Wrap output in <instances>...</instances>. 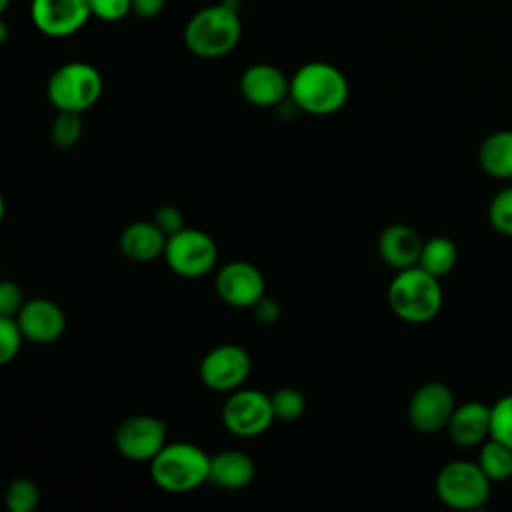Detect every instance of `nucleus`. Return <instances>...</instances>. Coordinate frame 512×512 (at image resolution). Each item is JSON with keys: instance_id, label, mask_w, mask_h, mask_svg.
Here are the masks:
<instances>
[{"instance_id": "f257e3e1", "label": "nucleus", "mask_w": 512, "mask_h": 512, "mask_svg": "<svg viewBox=\"0 0 512 512\" xmlns=\"http://www.w3.org/2000/svg\"><path fill=\"white\" fill-rule=\"evenodd\" d=\"M350 94V86L340 68L328 62H306L290 78L292 104L312 116L338 112Z\"/></svg>"}, {"instance_id": "f03ea898", "label": "nucleus", "mask_w": 512, "mask_h": 512, "mask_svg": "<svg viewBox=\"0 0 512 512\" xmlns=\"http://www.w3.org/2000/svg\"><path fill=\"white\" fill-rule=\"evenodd\" d=\"M242 36V20L228 2L210 4L190 16L184 26V44L198 58H222L230 54Z\"/></svg>"}, {"instance_id": "7ed1b4c3", "label": "nucleus", "mask_w": 512, "mask_h": 512, "mask_svg": "<svg viewBox=\"0 0 512 512\" xmlns=\"http://www.w3.org/2000/svg\"><path fill=\"white\" fill-rule=\"evenodd\" d=\"M210 458L192 442H166L150 460V478L172 494H184L210 480Z\"/></svg>"}, {"instance_id": "20e7f679", "label": "nucleus", "mask_w": 512, "mask_h": 512, "mask_svg": "<svg viewBox=\"0 0 512 512\" xmlns=\"http://www.w3.org/2000/svg\"><path fill=\"white\" fill-rule=\"evenodd\" d=\"M388 304L404 322H430L442 308L440 278L420 266L398 270L388 286Z\"/></svg>"}, {"instance_id": "39448f33", "label": "nucleus", "mask_w": 512, "mask_h": 512, "mask_svg": "<svg viewBox=\"0 0 512 512\" xmlns=\"http://www.w3.org/2000/svg\"><path fill=\"white\" fill-rule=\"evenodd\" d=\"M102 88V74L96 66L88 62H66L50 74L46 94L56 110L82 114L98 102Z\"/></svg>"}, {"instance_id": "423d86ee", "label": "nucleus", "mask_w": 512, "mask_h": 512, "mask_svg": "<svg viewBox=\"0 0 512 512\" xmlns=\"http://www.w3.org/2000/svg\"><path fill=\"white\" fill-rule=\"evenodd\" d=\"M490 484L478 462L452 460L436 476V494L454 510H476L488 502Z\"/></svg>"}, {"instance_id": "0eeeda50", "label": "nucleus", "mask_w": 512, "mask_h": 512, "mask_svg": "<svg viewBox=\"0 0 512 512\" xmlns=\"http://www.w3.org/2000/svg\"><path fill=\"white\" fill-rule=\"evenodd\" d=\"M162 256L176 276L202 278L214 270L218 246L208 232L184 226L168 236Z\"/></svg>"}, {"instance_id": "6e6552de", "label": "nucleus", "mask_w": 512, "mask_h": 512, "mask_svg": "<svg viewBox=\"0 0 512 512\" xmlns=\"http://www.w3.org/2000/svg\"><path fill=\"white\" fill-rule=\"evenodd\" d=\"M270 396L256 388H238L228 392L222 406V424L238 438H256L274 422Z\"/></svg>"}, {"instance_id": "1a4fd4ad", "label": "nucleus", "mask_w": 512, "mask_h": 512, "mask_svg": "<svg viewBox=\"0 0 512 512\" xmlns=\"http://www.w3.org/2000/svg\"><path fill=\"white\" fill-rule=\"evenodd\" d=\"M252 370L250 354L238 344H220L200 362V380L214 392H234L244 386Z\"/></svg>"}, {"instance_id": "9d476101", "label": "nucleus", "mask_w": 512, "mask_h": 512, "mask_svg": "<svg viewBox=\"0 0 512 512\" xmlns=\"http://www.w3.org/2000/svg\"><path fill=\"white\" fill-rule=\"evenodd\" d=\"M114 444L124 458L150 462L166 446V422L150 414H134L118 424Z\"/></svg>"}, {"instance_id": "9b49d317", "label": "nucleus", "mask_w": 512, "mask_h": 512, "mask_svg": "<svg viewBox=\"0 0 512 512\" xmlns=\"http://www.w3.org/2000/svg\"><path fill=\"white\" fill-rule=\"evenodd\" d=\"M456 408L452 390L438 380L420 384L408 402V420L414 430L422 434H434L448 426V420Z\"/></svg>"}, {"instance_id": "f8f14e48", "label": "nucleus", "mask_w": 512, "mask_h": 512, "mask_svg": "<svg viewBox=\"0 0 512 512\" xmlns=\"http://www.w3.org/2000/svg\"><path fill=\"white\" fill-rule=\"evenodd\" d=\"M214 288L218 298L228 306L252 308L266 294V280L254 264L232 260L216 272Z\"/></svg>"}, {"instance_id": "ddd939ff", "label": "nucleus", "mask_w": 512, "mask_h": 512, "mask_svg": "<svg viewBox=\"0 0 512 512\" xmlns=\"http://www.w3.org/2000/svg\"><path fill=\"white\" fill-rule=\"evenodd\" d=\"M92 16V0H32V24L50 38L78 32Z\"/></svg>"}, {"instance_id": "4468645a", "label": "nucleus", "mask_w": 512, "mask_h": 512, "mask_svg": "<svg viewBox=\"0 0 512 512\" xmlns=\"http://www.w3.org/2000/svg\"><path fill=\"white\" fill-rule=\"evenodd\" d=\"M240 92L246 102L258 108H270L290 98V78L268 62L248 66L240 76Z\"/></svg>"}, {"instance_id": "2eb2a0df", "label": "nucleus", "mask_w": 512, "mask_h": 512, "mask_svg": "<svg viewBox=\"0 0 512 512\" xmlns=\"http://www.w3.org/2000/svg\"><path fill=\"white\" fill-rule=\"evenodd\" d=\"M14 318L18 320L24 338L34 344L56 342L66 330L64 310L48 298L26 300Z\"/></svg>"}, {"instance_id": "dca6fc26", "label": "nucleus", "mask_w": 512, "mask_h": 512, "mask_svg": "<svg viewBox=\"0 0 512 512\" xmlns=\"http://www.w3.org/2000/svg\"><path fill=\"white\" fill-rule=\"evenodd\" d=\"M422 238L406 224H390L378 236V256L390 268L404 270L418 266L422 252Z\"/></svg>"}, {"instance_id": "f3484780", "label": "nucleus", "mask_w": 512, "mask_h": 512, "mask_svg": "<svg viewBox=\"0 0 512 512\" xmlns=\"http://www.w3.org/2000/svg\"><path fill=\"white\" fill-rule=\"evenodd\" d=\"M492 408L482 402H466L454 408L448 420V436L458 446H476L490 436Z\"/></svg>"}, {"instance_id": "a211bd4d", "label": "nucleus", "mask_w": 512, "mask_h": 512, "mask_svg": "<svg viewBox=\"0 0 512 512\" xmlns=\"http://www.w3.org/2000/svg\"><path fill=\"white\" fill-rule=\"evenodd\" d=\"M168 236L154 220H138L128 224L120 234V250L128 260L152 262L164 254Z\"/></svg>"}, {"instance_id": "6ab92c4d", "label": "nucleus", "mask_w": 512, "mask_h": 512, "mask_svg": "<svg viewBox=\"0 0 512 512\" xmlns=\"http://www.w3.org/2000/svg\"><path fill=\"white\" fill-rule=\"evenodd\" d=\"M256 474L254 460L242 450H222L210 458V480L224 490L246 488Z\"/></svg>"}, {"instance_id": "aec40b11", "label": "nucleus", "mask_w": 512, "mask_h": 512, "mask_svg": "<svg viewBox=\"0 0 512 512\" xmlns=\"http://www.w3.org/2000/svg\"><path fill=\"white\" fill-rule=\"evenodd\" d=\"M478 162L494 178H512V130L492 132L480 144Z\"/></svg>"}, {"instance_id": "412c9836", "label": "nucleus", "mask_w": 512, "mask_h": 512, "mask_svg": "<svg viewBox=\"0 0 512 512\" xmlns=\"http://www.w3.org/2000/svg\"><path fill=\"white\" fill-rule=\"evenodd\" d=\"M456 260H458L456 244L446 236H434L422 244L418 266L434 274L436 278H442L456 266Z\"/></svg>"}, {"instance_id": "4be33fe9", "label": "nucleus", "mask_w": 512, "mask_h": 512, "mask_svg": "<svg viewBox=\"0 0 512 512\" xmlns=\"http://www.w3.org/2000/svg\"><path fill=\"white\" fill-rule=\"evenodd\" d=\"M478 464L492 482H504L512 476V448L490 438L480 448Z\"/></svg>"}, {"instance_id": "5701e85b", "label": "nucleus", "mask_w": 512, "mask_h": 512, "mask_svg": "<svg viewBox=\"0 0 512 512\" xmlns=\"http://www.w3.org/2000/svg\"><path fill=\"white\" fill-rule=\"evenodd\" d=\"M270 402H272L274 418L282 422H294L302 418V414L306 412V396L292 386L278 388L270 396Z\"/></svg>"}, {"instance_id": "b1692460", "label": "nucleus", "mask_w": 512, "mask_h": 512, "mask_svg": "<svg viewBox=\"0 0 512 512\" xmlns=\"http://www.w3.org/2000/svg\"><path fill=\"white\" fill-rule=\"evenodd\" d=\"M10 512H34L40 502V490L30 478H14L4 494Z\"/></svg>"}, {"instance_id": "393cba45", "label": "nucleus", "mask_w": 512, "mask_h": 512, "mask_svg": "<svg viewBox=\"0 0 512 512\" xmlns=\"http://www.w3.org/2000/svg\"><path fill=\"white\" fill-rule=\"evenodd\" d=\"M50 136L58 148H72L82 136V118L78 112H62L54 118L50 126Z\"/></svg>"}, {"instance_id": "a878e982", "label": "nucleus", "mask_w": 512, "mask_h": 512, "mask_svg": "<svg viewBox=\"0 0 512 512\" xmlns=\"http://www.w3.org/2000/svg\"><path fill=\"white\" fill-rule=\"evenodd\" d=\"M490 408V438H496L512 448V394L498 398Z\"/></svg>"}, {"instance_id": "bb28decb", "label": "nucleus", "mask_w": 512, "mask_h": 512, "mask_svg": "<svg viewBox=\"0 0 512 512\" xmlns=\"http://www.w3.org/2000/svg\"><path fill=\"white\" fill-rule=\"evenodd\" d=\"M24 334L14 316H0V364H8L20 352Z\"/></svg>"}, {"instance_id": "cd10ccee", "label": "nucleus", "mask_w": 512, "mask_h": 512, "mask_svg": "<svg viewBox=\"0 0 512 512\" xmlns=\"http://www.w3.org/2000/svg\"><path fill=\"white\" fill-rule=\"evenodd\" d=\"M490 224L506 236H512V186L502 188L490 202L488 208Z\"/></svg>"}, {"instance_id": "c85d7f7f", "label": "nucleus", "mask_w": 512, "mask_h": 512, "mask_svg": "<svg viewBox=\"0 0 512 512\" xmlns=\"http://www.w3.org/2000/svg\"><path fill=\"white\" fill-rule=\"evenodd\" d=\"M132 12V0H92V16L104 22H118Z\"/></svg>"}, {"instance_id": "c756f323", "label": "nucleus", "mask_w": 512, "mask_h": 512, "mask_svg": "<svg viewBox=\"0 0 512 512\" xmlns=\"http://www.w3.org/2000/svg\"><path fill=\"white\" fill-rule=\"evenodd\" d=\"M24 302V292L16 282L4 280L0 284V316H16Z\"/></svg>"}, {"instance_id": "7c9ffc66", "label": "nucleus", "mask_w": 512, "mask_h": 512, "mask_svg": "<svg viewBox=\"0 0 512 512\" xmlns=\"http://www.w3.org/2000/svg\"><path fill=\"white\" fill-rule=\"evenodd\" d=\"M152 220L156 222V226L166 234H174L178 230L184 228V214L180 212L178 206H172V204H162L156 208Z\"/></svg>"}, {"instance_id": "2f4dec72", "label": "nucleus", "mask_w": 512, "mask_h": 512, "mask_svg": "<svg viewBox=\"0 0 512 512\" xmlns=\"http://www.w3.org/2000/svg\"><path fill=\"white\" fill-rule=\"evenodd\" d=\"M252 312L258 322L262 324H274L280 318V304L274 298H268L266 294L252 306Z\"/></svg>"}, {"instance_id": "473e14b6", "label": "nucleus", "mask_w": 512, "mask_h": 512, "mask_svg": "<svg viewBox=\"0 0 512 512\" xmlns=\"http://www.w3.org/2000/svg\"><path fill=\"white\" fill-rule=\"evenodd\" d=\"M166 6V0H132V12L138 18H154L158 16Z\"/></svg>"}]
</instances>
